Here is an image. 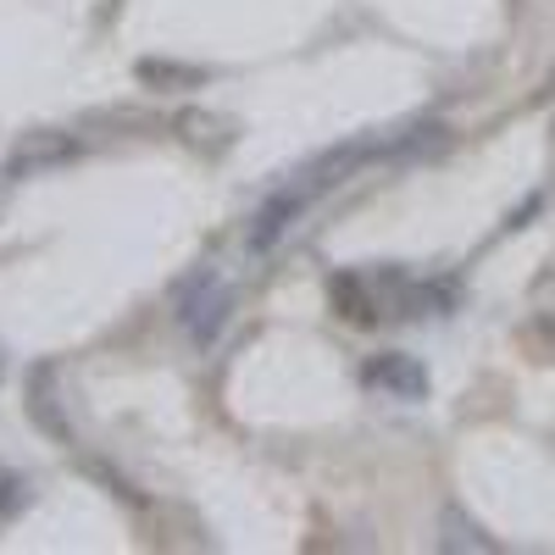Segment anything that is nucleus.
I'll return each instance as SVG.
<instances>
[{
	"mask_svg": "<svg viewBox=\"0 0 555 555\" xmlns=\"http://www.w3.org/2000/svg\"><path fill=\"white\" fill-rule=\"evenodd\" d=\"M366 378H373V384H395L400 395H423V373H416V366H405V361H373V366H366Z\"/></svg>",
	"mask_w": 555,
	"mask_h": 555,
	"instance_id": "1",
	"label": "nucleus"
}]
</instances>
